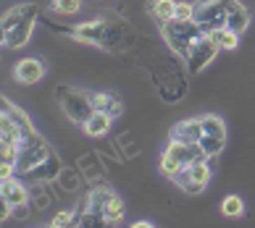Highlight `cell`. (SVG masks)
<instances>
[{
    "instance_id": "6da1fadb",
    "label": "cell",
    "mask_w": 255,
    "mask_h": 228,
    "mask_svg": "<svg viewBox=\"0 0 255 228\" xmlns=\"http://www.w3.org/2000/svg\"><path fill=\"white\" fill-rule=\"evenodd\" d=\"M53 26L58 32L69 34L71 40H77V42L98 45V47H106V50L124 53V50L137 45V32L131 29L121 16H103V18H95V21L77 24V26H71V29H66L63 24H53Z\"/></svg>"
},
{
    "instance_id": "7a4b0ae2",
    "label": "cell",
    "mask_w": 255,
    "mask_h": 228,
    "mask_svg": "<svg viewBox=\"0 0 255 228\" xmlns=\"http://www.w3.org/2000/svg\"><path fill=\"white\" fill-rule=\"evenodd\" d=\"M160 37H163V42L168 45V50H171L174 55L187 58L190 50H192V45L205 37V29L195 21V18H190V21L171 18V21H166L163 26H160Z\"/></svg>"
},
{
    "instance_id": "3957f363",
    "label": "cell",
    "mask_w": 255,
    "mask_h": 228,
    "mask_svg": "<svg viewBox=\"0 0 255 228\" xmlns=\"http://www.w3.org/2000/svg\"><path fill=\"white\" fill-rule=\"evenodd\" d=\"M50 145L40 131H32V134H24L18 142V160H16V176H26L34 165H40L45 157L50 155Z\"/></svg>"
},
{
    "instance_id": "277c9868",
    "label": "cell",
    "mask_w": 255,
    "mask_h": 228,
    "mask_svg": "<svg viewBox=\"0 0 255 228\" xmlns=\"http://www.w3.org/2000/svg\"><path fill=\"white\" fill-rule=\"evenodd\" d=\"M55 97H58V105L63 110V116L69 118L71 123H87L90 116L95 113V105H92L90 94H84L79 89H71V87H66V84L58 87Z\"/></svg>"
},
{
    "instance_id": "5b68a950",
    "label": "cell",
    "mask_w": 255,
    "mask_h": 228,
    "mask_svg": "<svg viewBox=\"0 0 255 228\" xmlns=\"http://www.w3.org/2000/svg\"><path fill=\"white\" fill-rule=\"evenodd\" d=\"M211 176H213L211 163H208V160H195V163L182 168V173H179L174 181L184 194H203L205 186L211 184Z\"/></svg>"
},
{
    "instance_id": "8992f818",
    "label": "cell",
    "mask_w": 255,
    "mask_h": 228,
    "mask_svg": "<svg viewBox=\"0 0 255 228\" xmlns=\"http://www.w3.org/2000/svg\"><path fill=\"white\" fill-rule=\"evenodd\" d=\"M226 18H229V0H200V3H195V21L205 29V34L226 26Z\"/></svg>"
},
{
    "instance_id": "52a82bcc",
    "label": "cell",
    "mask_w": 255,
    "mask_h": 228,
    "mask_svg": "<svg viewBox=\"0 0 255 228\" xmlns=\"http://www.w3.org/2000/svg\"><path fill=\"white\" fill-rule=\"evenodd\" d=\"M219 50L221 47L216 45L211 37H203V40H197L195 45H192V50H190V55H187V69H190L192 74H200V71H205L208 66H211L213 61H216V55H219Z\"/></svg>"
},
{
    "instance_id": "ba28073f",
    "label": "cell",
    "mask_w": 255,
    "mask_h": 228,
    "mask_svg": "<svg viewBox=\"0 0 255 228\" xmlns=\"http://www.w3.org/2000/svg\"><path fill=\"white\" fill-rule=\"evenodd\" d=\"M61 170H63L61 157L55 155V152H50V155L45 157L40 165H34L24 178H26V181H32V184H50V181H58Z\"/></svg>"
},
{
    "instance_id": "9c48e42d",
    "label": "cell",
    "mask_w": 255,
    "mask_h": 228,
    "mask_svg": "<svg viewBox=\"0 0 255 228\" xmlns=\"http://www.w3.org/2000/svg\"><path fill=\"white\" fill-rule=\"evenodd\" d=\"M34 21H37V13L26 16L24 21H18L13 26V29L0 32L3 34V47H11V50H21V47H26V42H29L32 34H34Z\"/></svg>"
},
{
    "instance_id": "30bf717a",
    "label": "cell",
    "mask_w": 255,
    "mask_h": 228,
    "mask_svg": "<svg viewBox=\"0 0 255 228\" xmlns=\"http://www.w3.org/2000/svg\"><path fill=\"white\" fill-rule=\"evenodd\" d=\"M45 76V63L40 58H24L13 66V79L24 87H32V84L42 81Z\"/></svg>"
},
{
    "instance_id": "8fae6325",
    "label": "cell",
    "mask_w": 255,
    "mask_h": 228,
    "mask_svg": "<svg viewBox=\"0 0 255 228\" xmlns=\"http://www.w3.org/2000/svg\"><path fill=\"white\" fill-rule=\"evenodd\" d=\"M0 194H3V199H5L11 207L29 205V199H32V192H29V189H26L21 181H18L16 176L3 178V184H0Z\"/></svg>"
},
{
    "instance_id": "7c38bea8",
    "label": "cell",
    "mask_w": 255,
    "mask_h": 228,
    "mask_svg": "<svg viewBox=\"0 0 255 228\" xmlns=\"http://www.w3.org/2000/svg\"><path fill=\"white\" fill-rule=\"evenodd\" d=\"M203 118H187L179 121L176 126L171 129V137L168 139H179V142H200L203 139Z\"/></svg>"
},
{
    "instance_id": "4fadbf2b",
    "label": "cell",
    "mask_w": 255,
    "mask_h": 228,
    "mask_svg": "<svg viewBox=\"0 0 255 228\" xmlns=\"http://www.w3.org/2000/svg\"><path fill=\"white\" fill-rule=\"evenodd\" d=\"M111 123H113V116H108V113H103V110H95L87 123H82V131L92 139H100L111 131Z\"/></svg>"
},
{
    "instance_id": "5bb4252c",
    "label": "cell",
    "mask_w": 255,
    "mask_h": 228,
    "mask_svg": "<svg viewBox=\"0 0 255 228\" xmlns=\"http://www.w3.org/2000/svg\"><path fill=\"white\" fill-rule=\"evenodd\" d=\"M90 97H92V105H95V110H103V113H108V116H113V118L121 116V110H124L121 100H119L113 92H108V89L92 92Z\"/></svg>"
},
{
    "instance_id": "9a60e30c",
    "label": "cell",
    "mask_w": 255,
    "mask_h": 228,
    "mask_svg": "<svg viewBox=\"0 0 255 228\" xmlns=\"http://www.w3.org/2000/svg\"><path fill=\"white\" fill-rule=\"evenodd\" d=\"M34 13H40V8L32 5V3H21V5H13V8H8V11L3 13V21H0V32H8V29H13V26L18 21H24L26 16H34Z\"/></svg>"
},
{
    "instance_id": "2e32d148",
    "label": "cell",
    "mask_w": 255,
    "mask_h": 228,
    "mask_svg": "<svg viewBox=\"0 0 255 228\" xmlns=\"http://www.w3.org/2000/svg\"><path fill=\"white\" fill-rule=\"evenodd\" d=\"M226 26L237 29L240 34L250 26V11L242 0H229V18H226Z\"/></svg>"
},
{
    "instance_id": "e0dca14e",
    "label": "cell",
    "mask_w": 255,
    "mask_h": 228,
    "mask_svg": "<svg viewBox=\"0 0 255 228\" xmlns=\"http://www.w3.org/2000/svg\"><path fill=\"white\" fill-rule=\"evenodd\" d=\"M147 13L153 16V21L163 26L166 21L176 18V0H150L147 3Z\"/></svg>"
},
{
    "instance_id": "ac0fdd59",
    "label": "cell",
    "mask_w": 255,
    "mask_h": 228,
    "mask_svg": "<svg viewBox=\"0 0 255 228\" xmlns=\"http://www.w3.org/2000/svg\"><path fill=\"white\" fill-rule=\"evenodd\" d=\"M3 113H5V116L11 118L13 123H16L18 129L24 131V134H32V131H34V126H32V118L26 116V110H21L18 105H13V102H8V97H3Z\"/></svg>"
},
{
    "instance_id": "d6986e66",
    "label": "cell",
    "mask_w": 255,
    "mask_h": 228,
    "mask_svg": "<svg viewBox=\"0 0 255 228\" xmlns=\"http://www.w3.org/2000/svg\"><path fill=\"white\" fill-rule=\"evenodd\" d=\"M208 37H211L221 50H234V47H240V32L232 29V26H221V29H216V32H208Z\"/></svg>"
},
{
    "instance_id": "ffe728a7",
    "label": "cell",
    "mask_w": 255,
    "mask_h": 228,
    "mask_svg": "<svg viewBox=\"0 0 255 228\" xmlns=\"http://www.w3.org/2000/svg\"><path fill=\"white\" fill-rule=\"evenodd\" d=\"M124 215H127L124 199H121L116 192H113V194L108 197V202H106V221H108V226H119V223H124Z\"/></svg>"
},
{
    "instance_id": "44dd1931",
    "label": "cell",
    "mask_w": 255,
    "mask_h": 228,
    "mask_svg": "<svg viewBox=\"0 0 255 228\" xmlns=\"http://www.w3.org/2000/svg\"><path fill=\"white\" fill-rule=\"evenodd\" d=\"M21 137H24V131L18 129L16 123L3 113V116H0V142H8V145H18V142H21Z\"/></svg>"
},
{
    "instance_id": "7402d4cb",
    "label": "cell",
    "mask_w": 255,
    "mask_h": 228,
    "mask_svg": "<svg viewBox=\"0 0 255 228\" xmlns=\"http://www.w3.org/2000/svg\"><path fill=\"white\" fill-rule=\"evenodd\" d=\"M221 215L226 218H242L245 215V202L240 194H226L221 199Z\"/></svg>"
},
{
    "instance_id": "603a6c76",
    "label": "cell",
    "mask_w": 255,
    "mask_h": 228,
    "mask_svg": "<svg viewBox=\"0 0 255 228\" xmlns=\"http://www.w3.org/2000/svg\"><path fill=\"white\" fill-rule=\"evenodd\" d=\"M203 118V131L205 134H211V137H219V139H226V123L219 118V116H213V113H205Z\"/></svg>"
},
{
    "instance_id": "cb8c5ba5",
    "label": "cell",
    "mask_w": 255,
    "mask_h": 228,
    "mask_svg": "<svg viewBox=\"0 0 255 228\" xmlns=\"http://www.w3.org/2000/svg\"><path fill=\"white\" fill-rule=\"evenodd\" d=\"M182 168H184V165L179 163L176 157L168 155V152H163V155L158 157V170H160V173H163L166 178H176L179 173H182Z\"/></svg>"
},
{
    "instance_id": "d4e9b609",
    "label": "cell",
    "mask_w": 255,
    "mask_h": 228,
    "mask_svg": "<svg viewBox=\"0 0 255 228\" xmlns=\"http://www.w3.org/2000/svg\"><path fill=\"white\" fill-rule=\"evenodd\" d=\"M58 184L63 192H77V189L82 186V176L79 170H71V168H63L61 176H58Z\"/></svg>"
},
{
    "instance_id": "484cf974",
    "label": "cell",
    "mask_w": 255,
    "mask_h": 228,
    "mask_svg": "<svg viewBox=\"0 0 255 228\" xmlns=\"http://www.w3.org/2000/svg\"><path fill=\"white\" fill-rule=\"evenodd\" d=\"M200 145H203V150H205V152H208V155H211V157H219L221 152H224V145H226V139L211 137V134H203Z\"/></svg>"
},
{
    "instance_id": "4316f807",
    "label": "cell",
    "mask_w": 255,
    "mask_h": 228,
    "mask_svg": "<svg viewBox=\"0 0 255 228\" xmlns=\"http://www.w3.org/2000/svg\"><path fill=\"white\" fill-rule=\"evenodd\" d=\"M79 168L84 170V176H87L90 181H95V178L103 173V168H100V163H98V157H95V155H84V157H82V163H79Z\"/></svg>"
},
{
    "instance_id": "83f0119b",
    "label": "cell",
    "mask_w": 255,
    "mask_h": 228,
    "mask_svg": "<svg viewBox=\"0 0 255 228\" xmlns=\"http://www.w3.org/2000/svg\"><path fill=\"white\" fill-rule=\"evenodd\" d=\"M50 8L61 16H74L82 5H79V0H50Z\"/></svg>"
},
{
    "instance_id": "f1b7e54d",
    "label": "cell",
    "mask_w": 255,
    "mask_h": 228,
    "mask_svg": "<svg viewBox=\"0 0 255 228\" xmlns=\"http://www.w3.org/2000/svg\"><path fill=\"white\" fill-rule=\"evenodd\" d=\"M50 226L55 228H66V226H77V210H61L58 215L50 221Z\"/></svg>"
},
{
    "instance_id": "f546056e",
    "label": "cell",
    "mask_w": 255,
    "mask_h": 228,
    "mask_svg": "<svg viewBox=\"0 0 255 228\" xmlns=\"http://www.w3.org/2000/svg\"><path fill=\"white\" fill-rule=\"evenodd\" d=\"M16 160H18V145H8L3 142V152H0V163H11L16 168Z\"/></svg>"
},
{
    "instance_id": "4dcf8cb0",
    "label": "cell",
    "mask_w": 255,
    "mask_h": 228,
    "mask_svg": "<svg viewBox=\"0 0 255 228\" xmlns=\"http://www.w3.org/2000/svg\"><path fill=\"white\" fill-rule=\"evenodd\" d=\"M176 18H182V21H190L195 18V3H176Z\"/></svg>"
},
{
    "instance_id": "1f68e13d",
    "label": "cell",
    "mask_w": 255,
    "mask_h": 228,
    "mask_svg": "<svg viewBox=\"0 0 255 228\" xmlns=\"http://www.w3.org/2000/svg\"><path fill=\"white\" fill-rule=\"evenodd\" d=\"M13 218H18V221H24V218H26V205H21V207H13Z\"/></svg>"
},
{
    "instance_id": "d6a6232c",
    "label": "cell",
    "mask_w": 255,
    "mask_h": 228,
    "mask_svg": "<svg viewBox=\"0 0 255 228\" xmlns=\"http://www.w3.org/2000/svg\"><path fill=\"white\" fill-rule=\"evenodd\" d=\"M150 226H153L150 221H137V223H134V228H150Z\"/></svg>"
}]
</instances>
